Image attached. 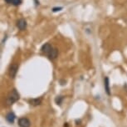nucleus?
<instances>
[{"instance_id":"f257e3e1","label":"nucleus","mask_w":127,"mask_h":127,"mask_svg":"<svg viewBox=\"0 0 127 127\" xmlns=\"http://www.w3.org/2000/svg\"><path fill=\"white\" fill-rule=\"evenodd\" d=\"M19 100V94L17 91L16 89H13L9 92V94L7 97V104L8 105H13V103L17 102Z\"/></svg>"},{"instance_id":"f03ea898","label":"nucleus","mask_w":127,"mask_h":127,"mask_svg":"<svg viewBox=\"0 0 127 127\" xmlns=\"http://www.w3.org/2000/svg\"><path fill=\"white\" fill-rule=\"evenodd\" d=\"M18 126L20 127H30L31 122L28 118L22 117L18 120Z\"/></svg>"},{"instance_id":"7ed1b4c3","label":"nucleus","mask_w":127,"mask_h":127,"mask_svg":"<svg viewBox=\"0 0 127 127\" xmlns=\"http://www.w3.org/2000/svg\"><path fill=\"white\" fill-rule=\"evenodd\" d=\"M18 65L17 64H12L10 69H9V75H10L11 78H15V76L17 75V72H18Z\"/></svg>"},{"instance_id":"20e7f679","label":"nucleus","mask_w":127,"mask_h":127,"mask_svg":"<svg viewBox=\"0 0 127 127\" xmlns=\"http://www.w3.org/2000/svg\"><path fill=\"white\" fill-rule=\"evenodd\" d=\"M17 27L20 30H24L25 28H27V22H26V20L23 19V18L19 19L18 22H17Z\"/></svg>"},{"instance_id":"39448f33","label":"nucleus","mask_w":127,"mask_h":127,"mask_svg":"<svg viewBox=\"0 0 127 127\" xmlns=\"http://www.w3.org/2000/svg\"><path fill=\"white\" fill-rule=\"evenodd\" d=\"M53 49V48L52 47V45L50 44H45L42 46V49H41V50H42V52L45 53V54H48L50 52H51V50Z\"/></svg>"},{"instance_id":"423d86ee","label":"nucleus","mask_w":127,"mask_h":127,"mask_svg":"<svg viewBox=\"0 0 127 127\" xmlns=\"http://www.w3.org/2000/svg\"><path fill=\"white\" fill-rule=\"evenodd\" d=\"M104 86H105V90L106 92V94L110 95H111V91H110V85H109V78L105 77L104 79Z\"/></svg>"},{"instance_id":"0eeeda50","label":"nucleus","mask_w":127,"mask_h":127,"mask_svg":"<svg viewBox=\"0 0 127 127\" xmlns=\"http://www.w3.org/2000/svg\"><path fill=\"white\" fill-rule=\"evenodd\" d=\"M15 115H14L13 112H9V113L7 114L6 116V121L9 122V123H13L14 120H15Z\"/></svg>"},{"instance_id":"6e6552de","label":"nucleus","mask_w":127,"mask_h":127,"mask_svg":"<svg viewBox=\"0 0 127 127\" xmlns=\"http://www.w3.org/2000/svg\"><path fill=\"white\" fill-rule=\"evenodd\" d=\"M57 54H58V50L53 48V49L51 50V52H50L47 55H48V57L51 59H56L57 57Z\"/></svg>"},{"instance_id":"1a4fd4ad","label":"nucleus","mask_w":127,"mask_h":127,"mask_svg":"<svg viewBox=\"0 0 127 127\" xmlns=\"http://www.w3.org/2000/svg\"><path fill=\"white\" fill-rule=\"evenodd\" d=\"M30 103L32 105H39L42 103V99L41 98H39V99L38 98H37V99H32L30 100Z\"/></svg>"},{"instance_id":"9d476101","label":"nucleus","mask_w":127,"mask_h":127,"mask_svg":"<svg viewBox=\"0 0 127 127\" xmlns=\"http://www.w3.org/2000/svg\"><path fill=\"white\" fill-rule=\"evenodd\" d=\"M63 96H57L56 99H55V102H56L57 105H60L62 103V101H63Z\"/></svg>"},{"instance_id":"9b49d317","label":"nucleus","mask_w":127,"mask_h":127,"mask_svg":"<svg viewBox=\"0 0 127 127\" xmlns=\"http://www.w3.org/2000/svg\"><path fill=\"white\" fill-rule=\"evenodd\" d=\"M21 3H22V0H13V2H12V4L14 6H18Z\"/></svg>"},{"instance_id":"f8f14e48","label":"nucleus","mask_w":127,"mask_h":127,"mask_svg":"<svg viewBox=\"0 0 127 127\" xmlns=\"http://www.w3.org/2000/svg\"><path fill=\"white\" fill-rule=\"evenodd\" d=\"M62 9V7H56V8H52V12H57V11H61Z\"/></svg>"},{"instance_id":"ddd939ff","label":"nucleus","mask_w":127,"mask_h":127,"mask_svg":"<svg viewBox=\"0 0 127 127\" xmlns=\"http://www.w3.org/2000/svg\"><path fill=\"white\" fill-rule=\"evenodd\" d=\"M4 1H5L7 3H8V4H12V2H13V0H4Z\"/></svg>"},{"instance_id":"4468645a","label":"nucleus","mask_w":127,"mask_h":127,"mask_svg":"<svg viewBox=\"0 0 127 127\" xmlns=\"http://www.w3.org/2000/svg\"><path fill=\"white\" fill-rule=\"evenodd\" d=\"M64 127H68V125H67V123H66V125H64Z\"/></svg>"}]
</instances>
